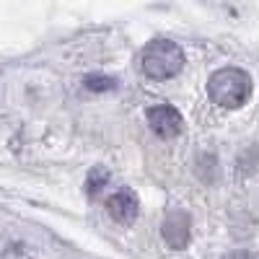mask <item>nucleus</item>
<instances>
[{"label": "nucleus", "instance_id": "f257e3e1", "mask_svg": "<svg viewBox=\"0 0 259 259\" xmlns=\"http://www.w3.org/2000/svg\"><path fill=\"white\" fill-rule=\"evenodd\" d=\"M207 94L223 109H239L251 99V78L239 68H223L210 78Z\"/></svg>", "mask_w": 259, "mask_h": 259}, {"label": "nucleus", "instance_id": "f03ea898", "mask_svg": "<svg viewBox=\"0 0 259 259\" xmlns=\"http://www.w3.org/2000/svg\"><path fill=\"white\" fill-rule=\"evenodd\" d=\"M143 73L150 80H168L184 68V52L168 39H156L143 50Z\"/></svg>", "mask_w": 259, "mask_h": 259}, {"label": "nucleus", "instance_id": "7ed1b4c3", "mask_svg": "<svg viewBox=\"0 0 259 259\" xmlns=\"http://www.w3.org/2000/svg\"><path fill=\"white\" fill-rule=\"evenodd\" d=\"M148 124H150V130L158 135V138H177L179 133H182V124H184V119H182V114L174 109V106H150L148 109Z\"/></svg>", "mask_w": 259, "mask_h": 259}, {"label": "nucleus", "instance_id": "20e7f679", "mask_svg": "<svg viewBox=\"0 0 259 259\" xmlns=\"http://www.w3.org/2000/svg\"><path fill=\"white\" fill-rule=\"evenodd\" d=\"M163 239L171 249H184L189 244V215L182 210H174L163 221Z\"/></svg>", "mask_w": 259, "mask_h": 259}, {"label": "nucleus", "instance_id": "39448f33", "mask_svg": "<svg viewBox=\"0 0 259 259\" xmlns=\"http://www.w3.org/2000/svg\"><path fill=\"white\" fill-rule=\"evenodd\" d=\"M106 210L114 221L119 223H133L135 215H138V197L135 192L130 189H119L117 194H112L109 200H106Z\"/></svg>", "mask_w": 259, "mask_h": 259}, {"label": "nucleus", "instance_id": "423d86ee", "mask_svg": "<svg viewBox=\"0 0 259 259\" xmlns=\"http://www.w3.org/2000/svg\"><path fill=\"white\" fill-rule=\"evenodd\" d=\"M106 182H109V171H106L104 166H96L91 174H89V182H85V189H89V194H96L101 187H106Z\"/></svg>", "mask_w": 259, "mask_h": 259}, {"label": "nucleus", "instance_id": "0eeeda50", "mask_svg": "<svg viewBox=\"0 0 259 259\" xmlns=\"http://www.w3.org/2000/svg\"><path fill=\"white\" fill-rule=\"evenodd\" d=\"M85 89H91V91H106V89H114V78L91 75V78H85Z\"/></svg>", "mask_w": 259, "mask_h": 259}, {"label": "nucleus", "instance_id": "6e6552de", "mask_svg": "<svg viewBox=\"0 0 259 259\" xmlns=\"http://www.w3.org/2000/svg\"><path fill=\"white\" fill-rule=\"evenodd\" d=\"M0 259H29V254L21 246H8L3 254H0Z\"/></svg>", "mask_w": 259, "mask_h": 259}, {"label": "nucleus", "instance_id": "1a4fd4ad", "mask_svg": "<svg viewBox=\"0 0 259 259\" xmlns=\"http://www.w3.org/2000/svg\"><path fill=\"white\" fill-rule=\"evenodd\" d=\"M223 259H256V256L249 254V251H231V254H226Z\"/></svg>", "mask_w": 259, "mask_h": 259}]
</instances>
